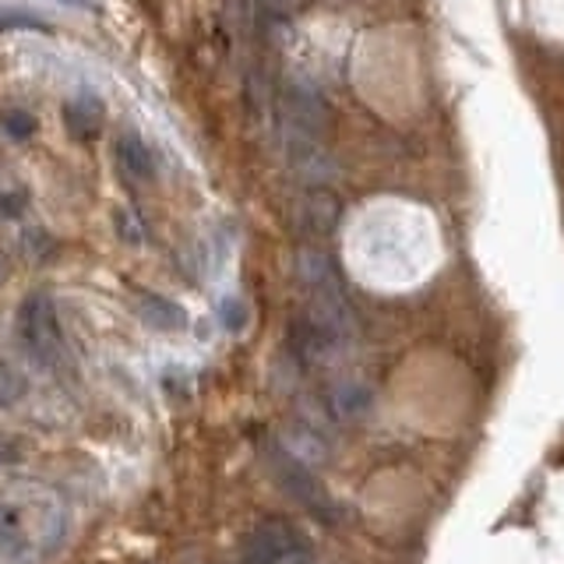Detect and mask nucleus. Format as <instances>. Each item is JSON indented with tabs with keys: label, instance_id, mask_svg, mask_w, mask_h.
Wrapping results in <instances>:
<instances>
[{
	"label": "nucleus",
	"instance_id": "obj_15",
	"mask_svg": "<svg viewBox=\"0 0 564 564\" xmlns=\"http://www.w3.org/2000/svg\"><path fill=\"white\" fill-rule=\"evenodd\" d=\"M50 247H53V240L43 234V229H29L25 240H22V251H25L29 258H46Z\"/></svg>",
	"mask_w": 564,
	"mask_h": 564
},
{
	"label": "nucleus",
	"instance_id": "obj_2",
	"mask_svg": "<svg viewBox=\"0 0 564 564\" xmlns=\"http://www.w3.org/2000/svg\"><path fill=\"white\" fill-rule=\"evenodd\" d=\"M18 335H22L25 349L32 352L40 364H53L61 357L64 339H61V322H57V307L46 293H32L22 311H18Z\"/></svg>",
	"mask_w": 564,
	"mask_h": 564
},
{
	"label": "nucleus",
	"instance_id": "obj_9",
	"mask_svg": "<svg viewBox=\"0 0 564 564\" xmlns=\"http://www.w3.org/2000/svg\"><path fill=\"white\" fill-rule=\"evenodd\" d=\"M138 317L155 332H181L187 328V311L181 304H173L166 296L141 293L138 296Z\"/></svg>",
	"mask_w": 564,
	"mask_h": 564
},
{
	"label": "nucleus",
	"instance_id": "obj_11",
	"mask_svg": "<svg viewBox=\"0 0 564 564\" xmlns=\"http://www.w3.org/2000/svg\"><path fill=\"white\" fill-rule=\"evenodd\" d=\"M64 113H67V128L78 138H93L102 120V102L96 96H78L75 102H67Z\"/></svg>",
	"mask_w": 564,
	"mask_h": 564
},
{
	"label": "nucleus",
	"instance_id": "obj_13",
	"mask_svg": "<svg viewBox=\"0 0 564 564\" xmlns=\"http://www.w3.org/2000/svg\"><path fill=\"white\" fill-rule=\"evenodd\" d=\"M117 234H120L123 243H131V247L145 243V226H141V219L134 216V212H128V208L117 212Z\"/></svg>",
	"mask_w": 564,
	"mask_h": 564
},
{
	"label": "nucleus",
	"instance_id": "obj_5",
	"mask_svg": "<svg viewBox=\"0 0 564 564\" xmlns=\"http://www.w3.org/2000/svg\"><path fill=\"white\" fill-rule=\"evenodd\" d=\"M282 120H286L290 131L317 138L328 128V106L317 99L311 88L290 85L286 93H282Z\"/></svg>",
	"mask_w": 564,
	"mask_h": 564
},
{
	"label": "nucleus",
	"instance_id": "obj_1",
	"mask_svg": "<svg viewBox=\"0 0 564 564\" xmlns=\"http://www.w3.org/2000/svg\"><path fill=\"white\" fill-rule=\"evenodd\" d=\"M264 466H269V476L290 494L293 501H300L307 511H314V516H322V519L335 516V505L328 498V490L307 469L304 458H296L290 448H282V445H264Z\"/></svg>",
	"mask_w": 564,
	"mask_h": 564
},
{
	"label": "nucleus",
	"instance_id": "obj_7",
	"mask_svg": "<svg viewBox=\"0 0 564 564\" xmlns=\"http://www.w3.org/2000/svg\"><path fill=\"white\" fill-rule=\"evenodd\" d=\"M293 275H296V282H300V286H304L307 293L339 286L335 264H332V258L322 251V247H300L296 258H293Z\"/></svg>",
	"mask_w": 564,
	"mask_h": 564
},
{
	"label": "nucleus",
	"instance_id": "obj_19",
	"mask_svg": "<svg viewBox=\"0 0 564 564\" xmlns=\"http://www.w3.org/2000/svg\"><path fill=\"white\" fill-rule=\"evenodd\" d=\"M61 4H70V8H85V11H96L99 0H61Z\"/></svg>",
	"mask_w": 564,
	"mask_h": 564
},
{
	"label": "nucleus",
	"instance_id": "obj_12",
	"mask_svg": "<svg viewBox=\"0 0 564 564\" xmlns=\"http://www.w3.org/2000/svg\"><path fill=\"white\" fill-rule=\"evenodd\" d=\"M29 395V381H25V375L18 370L14 364H8V360H0V405L4 410H11V405H18Z\"/></svg>",
	"mask_w": 564,
	"mask_h": 564
},
{
	"label": "nucleus",
	"instance_id": "obj_4",
	"mask_svg": "<svg viewBox=\"0 0 564 564\" xmlns=\"http://www.w3.org/2000/svg\"><path fill=\"white\" fill-rule=\"evenodd\" d=\"M304 540L296 536V529L290 522H261L251 536L243 543V561L240 564H279L293 546H300Z\"/></svg>",
	"mask_w": 564,
	"mask_h": 564
},
{
	"label": "nucleus",
	"instance_id": "obj_17",
	"mask_svg": "<svg viewBox=\"0 0 564 564\" xmlns=\"http://www.w3.org/2000/svg\"><path fill=\"white\" fill-rule=\"evenodd\" d=\"M243 322H247V311L237 304V300H226V304H223V325L226 328H243Z\"/></svg>",
	"mask_w": 564,
	"mask_h": 564
},
{
	"label": "nucleus",
	"instance_id": "obj_3",
	"mask_svg": "<svg viewBox=\"0 0 564 564\" xmlns=\"http://www.w3.org/2000/svg\"><path fill=\"white\" fill-rule=\"evenodd\" d=\"M286 159H290V170L307 187H328L335 181V173H339L335 155L317 145V138H307L290 128H286Z\"/></svg>",
	"mask_w": 564,
	"mask_h": 564
},
{
	"label": "nucleus",
	"instance_id": "obj_10",
	"mask_svg": "<svg viewBox=\"0 0 564 564\" xmlns=\"http://www.w3.org/2000/svg\"><path fill=\"white\" fill-rule=\"evenodd\" d=\"M328 405L339 420H360L370 410V388L360 381H339L328 392Z\"/></svg>",
	"mask_w": 564,
	"mask_h": 564
},
{
	"label": "nucleus",
	"instance_id": "obj_8",
	"mask_svg": "<svg viewBox=\"0 0 564 564\" xmlns=\"http://www.w3.org/2000/svg\"><path fill=\"white\" fill-rule=\"evenodd\" d=\"M117 166L134 184H149L152 176H155L152 149L138 134H120V141H117Z\"/></svg>",
	"mask_w": 564,
	"mask_h": 564
},
{
	"label": "nucleus",
	"instance_id": "obj_18",
	"mask_svg": "<svg viewBox=\"0 0 564 564\" xmlns=\"http://www.w3.org/2000/svg\"><path fill=\"white\" fill-rule=\"evenodd\" d=\"M22 194H4L0 191V212H4V216H18V212H22Z\"/></svg>",
	"mask_w": 564,
	"mask_h": 564
},
{
	"label": "nucleus",
	"instance_id": "obj_16",
	"mask_svg": "<svg viewBox=\"0 0 564 564\" xmlns=\"http://www.w3.org/2000/svg\"><path fill=\"white\" fill-rule=\"evenodd\" d=\"M4 29H46V22L40 18H29V14H18V11H4L0 8V32Z\"/></svg>",
	"mask_w": 564,
	"mask_h": 564
},
{
	"label": "nucleus",
	"instance_id": "obj_6",
	"mask_svg": "<svg viewBox=\"0 0 564 564\" xmlns=\"http://www.w3.org/2000/svg\"><path fill=\"white\" fill-rule=\"evenodd\" d=\"M343 219V202L339 194H332L328 187H311L300 202V226L307 229L314 237L332 234L335 226Z\"/></svg>",
	"mask_w": 564,
	"mask_h": 564
},
{
	"label": "nucleus",
	"instance_id": "obj_14",
	"mask_svg": "<svg viewBox=\"0 0 564 564\" xmlns=\"http://www.w3.org/2000/svg\"><path fill=\"white\" fill-rule=\"evenodd\" d=\"M4 131L11 134V138H29L32 131H35V120L29 117V113H22V110H11V113H4Z\"/></svg>",
	"mask_w": 564,
	"mask_h": 564
}]
</instances>
